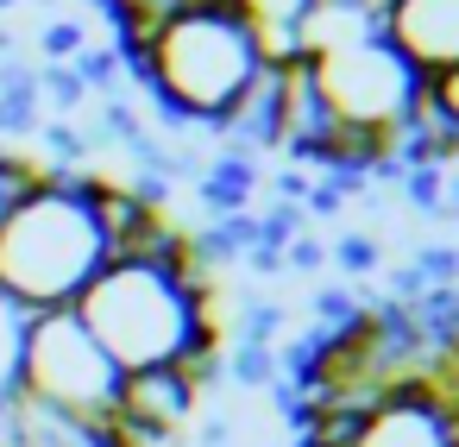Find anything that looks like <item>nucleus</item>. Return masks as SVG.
I'll use <instances>...</instances> for the list:
<instances>
[{"label":"nucleus","mask_w":459,"mask_h":447,"mask_svg":"<svg viewBox=\"0 0 459 447\" xmlns=\"http://www.w3.org/2000/svg\"><path fill=\"white\" fill-rule=\"evenodd\" d=\"M315 83H321V95H327V108H333V120L346 127V133H365V139H384V145H396V133L409 127V114H415V101H421V76L384 45V32H346V39H333V45H321L315 57Z\"/></svg>","instance_id":"nucleus-5"},{"label":"nucleus","mask_w":459,"mask_h":447,"mask_svg":"<svg viewBox=\"0 0 459 447\" xmlns=\"http://www.w3.org/2000/svg\"><path fill=\"white\" fill-rule=\"evenodd\" d=\"M377 32L421 83L459 70V0H390L377 13Z\"/></svg>","instance_id":"nucleus-6"},{"label":"nucleus","mask_w":459,"mask_h":447,"mask_svg":"<svg viewBox=\"0 0 459 447\" xmlns=\"http://www.w3.org/2000/svg\"><path fill=\"white\" fill-rule=\"evenodd\" d=\"M45 171L39 164H26V158H13V152H0V221H7L26 196H32V183H39Z\"/></svg>","instance_id":"nucleus-12"},{"label":"nucleus","mask_w":459,"mask_h":447,"mask_svg":"<svg viewBox=\"0 0 459 447\" xmlns=\"http://www.w3.org/2000/svg\"><path fill=\"white\" fill-rule=\"evenodd\" d=\"M108 265V240L89 208V171H45L32 196L0 221V309L13 321L76 309Z\"/></svg>","instance_id":"nucleus-2"},{"label":"nucleus","mask_w":459,"mask_h":447,"mask_svg":"<svg viewBox=\"0 0 459 447\" xmlns=\"http://www.w3.org/2000/svg\"><path fill=\"white\" fill-rule=\"evenodd\" d=\"M126 70L152 89V101L183 120V127H221V114L246 95V83L264 70L258 39L221 7V0H195L183 7Z\"/></svg>","instance_id":"nucleus-3"},{"label":"nucleus","mask_w":459,"mask_h":447,"mask_svg":"<svg viewBox=\"0 0 459 447\" xmlns=\"http://www.w3.org/2000/svg\"><path fill=\"white\" fill-rule=\"evenodd\" d=\"M315 7H352V0H315Z\"/></svg>","instance_id":"nucleus-16"},{"label":"nucleus","mask_w":459,"mask_h":447,"mask_svg":"<svg viewBox=\"0 0 459 447\" xmlns=\"http://www.w3.org/2000/svg\"><path fill=\"white\" fill-rule=\"evenodd\" d=\"M340 259H346V271H371V265H377V246H371V240H346Z\"/></svg>","instance_id":"nucleus-14"},{"label":"nucleus","mask_w":459,"mask_h":447,"mask_svg":"<svg viewBox=\"0 0 459 447\" xmlns=\"http://www.w3.org/2000/svg\"><path fill=\"white\" fill-rule=\"evenodd\" d=\"M82 328L101 340V353L120 372H158L189 365L195 353L221 346L214 334V284L208 259L189 246L177 265L152 259H108L95 284L76 296Z\"/></svg>","instance_id":"nucleus-1"},{"label":"nucleus","mask_w":459,"mask_h":447,"mask_svg":"<svg viewBox=\"0 0 459 447\" xmlns=\"http://www.w3.org/2000/svg\"><path fill=\"white\" fill-rule=\"evenodd\" d=\"M446 340H453V353H459V315H453V328H446Z\"/></svg>","instance_id":"nucleus-15"},{"label":"nucleus","mask_w":459,"mask_h":447,"mask_svg":"<svg viewBox=\"0 0 459 447\" xmlns=\"http://www.w3.org/2000/svg\"><path fill=\"white\" fill-rule=\"evenodd\" d=\"M221 7L258 39V57H264L271 70L308 57V20H315V0H221Z\"/></svg>","instance_id":"nucleus-9"},{"label":"nucleus","mask_w":459,"mask_h":447,"mask_svg":"<svg viewBox=\"0 0 459 447\" xmlns=\"http://www.w3.org/2000/svg\"><path fill=\"white\" fill-rule=\"evenodd\" d=\"M352 447H459V409L428 390H390L359 422Z\"/></svg>","instance_id":"nucleus-7"},{"label":"nucleus","mask_w":459,"mask_h":447,"mask_svg":"<svg viewBox=\"0 0 459 447\" xmlns=\"http://www.w3.org/2000/svg\"><path fill=\"white\" fill-rule=\"evenodd\" d=\"M108 20H114V39H120V57H139L183 7H195V0H101Z\"/></svg>","instance_id":"nucleus-11"},{"label":"nucleus","mask_w":459,"mask_h":447,"mask_svg":"<svg viewBox=\"0 0 459 447\" xmlns=\"http://www.w3.org/2000/svg\"><path fill=\"white\" fill-rule=\"evenodd\" d=\"M120 365L101 353V340L82 328L76 309H45V315H20L13 321V359H7V384L57 416H76L89 428L114 422L120 403Z\"/></svg>","instance_id":"nucleus-4"},{"label":"nucleus","mask_w":459,"mask_h":447,"mask_svg":"<svg viewBox=\"0 0 459 447\" xmlns=\"http://www.w3.org/2000/svg\"><path fill=\"white\" fill-rule=\"evenodd\" d=\"M333 133H340V120H333V108H327V95H321V83H315V64H308V57H302V64H283L277 152L321 164V152L333 145Z\"/></svg>","instance_id":"nucleus-8"},{"label":"nucleus","mask_w":459,"mask_h":447,"mask_svg":"<svg viewBox=\"0 0 459 447\" xmlns=\"http://www.w3.org/2000/svg\"><path fill=\"white\" fill-rule=\"evenodd\" d=\"M277 108H283V70L264 64V70L246 83V95L221 114L214 133H227L239 152H271V145H277Z\"/></svg>","instance_id":"nucleus-10"},{"label":"nucleus","mask_w":459,"mask_h":447,"mask_svg":"<svg viewBox=\"0 0 459 447\" xmlns=\"http://www.w3.org/2000/svg\"><path fill=\"white\" fill-rule=\"evenodd\" d=\"M428 101L446 114V127L459 133V70H440V76H428Z\"/></svg>","instance_id":"nucleus-13"}]
</instances>
